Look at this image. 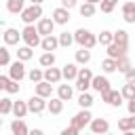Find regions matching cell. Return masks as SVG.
<instances>
[{
	"label": "cell",
	"mask_w": 135,
	"mask_h": 135,
	"mask_svg": "<svg viewBox=\"0 0 135 135\" xmlns=\"http://www.w3.org/2000/svg\"><path fill=\"white\" fill-rule=\"evenodd\" d=\"M46 110H49L51 114H55V116H57V114H61V112H63V101H61L59 97H51V99H49V108H46Z\"/></svg>",
	"instance_id": "25"
},
{
	"label": "cell",
	"mask_w": 135,
	"mask_h": 135,
	"mask_svg": "<svg viewBox=\"0 0 135 135\" xmlns=\"http://www.w3.org/2000/svg\"><path fill=\"white\" fill-rule=\"evenodd\" d=\"M30 112V108H27V101H15V108H13V114H15V118H23L25 114Z\"/></svg>",
	"instance_id": "27"
},
{
	"label": "cell",
	"mask_w": 135,
	"mask_h": 135,
	"mask_svg": "<svg viewBox=\"0 0 135 135\" xmlns=\"http://www.w3.org/2000/svg\"><path fill=\"white\" fill-rule=\"evenodd\" d=\"M84 2H91V4H101V0H84Z\"/></svg>",
	"instance_id": "50"
},
{
	"label": "cell",
	"mask_w": 135,
	"mask_h": 135,
	"mask_svg": "<svg viewBox=\"0 0 135 135\" xmlns=\"http://www.w3.org/2000/svg\"><path fill=\"white\" fill-rule=\"evenodd\" d=\"M93 78H95V74L91 72V68H80V72H78V78H76V84H74V86H76L80 93H89Z\"/></svg>",
	"instance_id": "3"
},
{
	"label": "cell",
	"mask_w": 135,
	"mask_h": 135,
	"mask_svg": "<svg viewBox=\"0 0 135 135\" xmlns=\"http://www.w3.org/2000/svg\"><path fill=\"white\" fill-rule=\"evenodd\" d=\"M110 97H112V91H108V93H101V101L110 103Z\"/></svg>",
	"instance_id": "46"
},
{
	"label": "cell",
	"mask_w": 135,
	"mask_h": 135,
	"mask_svg": "<svg viewBox=\"0 0 135 135\" xmlns=\"http://www.w3.org/2000/svg\"><path fill=\"white\" fill-rule=\"evenodd\" d=\"M27 76V72H25V63L23 61H13L11 65H8V78L11 80H15V82H21L23 78Z\"/></svg>",
	"instance_id": "5"
},
{
	"label": "cell",
	"mask_w": 135,
	"mask_h": 135,
	"mask_svg": "<svg viewBox=\"0 0 135 135\" xmlns=\"http://www.w3.org/2000/svg\"><path fill=\"white\" fill-rule=\"evenodd\" d=\"M38 63H40V68H53L55 65V53H42L40 55V59H38Z\"/></svg>",
	"instance_id": "29"
},
{
	"label": "cell",
	"mask_w": 135,
	"mask_h": 135,
	"mask_svg": "<svg viewBox=\"0 0 135 135\" xmlns=\"http://www.w3.org/2000/svg\"><path fill=\"white\" fill-rule=\"evenodd\" d=\"M91 120H93L91 112H89V110H80L78 114H74V116H72V122H70V124H72V127H76V129L80 131V129H84L86 124H91Z\"/></svg>",
	"instance_id": "7"
},
{
	"label": "cell",
	"mask_w": 135,
	"mask_h": 135,
	"mask_svg": "<svg viewBox=\"0 0 135 135\" xmlns=\"http://www.w3.org/2000/svg\"><path fill=\"white\" fill-rule=\"evenodd\" d=\"M61 72H63V78L70 82V80H74L76 82V78H78V72H80V68H78V63L74 61V63H65L63 68H61Z\"/></svg>",
	"instance_id": "15"
},
{
	"label": "cell",
	"mask_w": 135,
	"mask_h": 135,
	"mask_svg": "<svg viewBox=\"0 0 135 135\" xmlns=\"http://www.w3.org/2000/svg\"><path fill=\"white\" fill-rule=\"evenodd\" d=\"M101 70H103V74H112V72H116V70H118V59L105 57V59L101 61Z\"/></svg>",
	"instance_id": "24"
},
{
	"label": "cell",
	"mask_w": 135,
	"mask_h": 135,
	"mask_svg": "<svg viewBox=\"0 0 135 135\" xmlns=\"http://www.w3.org/2000/svg\"><path fill=\"white\" fill-rule=\"evenodd\" d=\"M11 63H13V61H11V51H8L6 46H2V49H0V65H2V68H8Z\"/></svg>",
	"instance_id": "36"
},
{
	"label": "cell",
	"mask_w": 135,
	"mask_h": 135,
	"mask_svg": "<svg viewBox=\"0 0 135 135\" xmlns=\"http://www.w3.org/2000/svg\"><path fill=\"white\" fill-rule=\"evenodd\" d=\"M34 91H36V95H40V97H44V99H51V97H53V84L46 82V80L34 84Z\"/></svg>",
	"instance_id": "17"
},
{
	"label": "cell",
	"mask_w": 135,
	"mask_h": 135,
	"mask_svg": "<svg viewBox=\"0 0 135 135\" xmlns=\"http://www.w3.org/2000/svg\"><path fill=\"white\" fill-rule=\"evenodd\" d=\"M59 135H80V131H78L76 127H72V124H70V127H65V129H63Z\"/></svg>",
	"instance_id": "42"
},
{
	"label": "cell",
	"mask_w": 135,
	"mask_h": 135,
	"mask_svg": "<svg viewBox=\"0 0 135 135\" xmlns=\"http://www.w3.org/2000/svg\"><path fill=\"white\" fill-rule=\"evenodd\" d=\"M114 42L129 49V32H127V30H116V32H114Z\"/></svg>",
	"instance_id": "26"
},
{
	"label": "cell",
	"mask_w": 135,
	"mask_h": 135,
	"mask_svg": "<svg viewBox=\"0 0 135 135\" xmlns=\"http://www.w3.org/2000/svg\"><path fill=\"white\" fill-rule=\"evenodd\" d=\"M27 108H30L32 114H42V112L49 108V101H46L44 97H40V95H32V97L27 99Z\"/></svg>",
	"instance_id": "6"
},
{
	"label": "cell",
	"mask_w": 135,
	"mask_h": 135,
	"mask_svg": "<svg viewBox=\"0 0 135 135\" xmlns=\"http://www.w3.org/2000/svg\"><path fill=\"white\" fill-rule=\"evenodd\" d=\"M84 135H93V133H84Z\"/></svg>",
	"instance_id": "52"
},
{
	"label": "cell",
	"mask_w": 135,
	"mask_h": 135,
	"mask_svg": "<svg viewBox=\"0 0 135 135\" xmlns=\"http://www.w3.org/2000/svg\"><path fill=\"white\" fill-rule=\"evenodd\" d=\"M42 2L44 0H30V4H38V6H42Z\"/></svg>",
	"instance_id": "49"
},
{
	"label": "cell",
	"mask_w": 135,
	"mask_h": 135,
	"mask_svg": "<svg viewBox=\"0 0 135 135\" xmlns=\"http://www.w3.org/2000/svg\"><path fill=\"white\" fill-rule=\"evenodd\" d=\"M97 42H99L101 46H110V44L114 42V32H108V30H103V32L97 36Z\"/></svg>",
	"instance_id": "32"
},
{
	"label": "cell",
	"mask_w": 135,
	"mask_h": 135,
	"mask_svg": "<svg viewBox=\"0 0 135 135\" xmlns=\"http://www.w3.org/2000/svg\"><path fill=\"white\" fill-rule=\"evenodd\" d=\"M133 2H135V0H133Z\"/></svg>",
	"instance_id": "54"
},
{
	"label": "cell",
	"mask_w": 135,
	"mask_h": 135,
	"mask_svg": "<svg viewBox=\"0 0 135 135\" xmlns=\"http://www.w3.org/2000/svg\"><path fill=\"white\" fill-rule=\"evenodd\" d=\"M11 133L13 135H30V129H27V124H25L23 118H15L11 122Z\"/></svg>",
	"instance_id": "18"
},
{
	"label": "cell",
	"mask_w": 135,
	"mask_h": 135,
	"mask_svg": "<svg viewBox=\"0 0 135 135\" xmlns=\"http://www.w3.org/2000/svg\"><path fill=\"white\" fill-rule=\"evenodd\" d=\"M133 65H131V61H129V57H122V59H118V72H122V74H127L129 70H131Z\"/></svg>",
	"instance_id": "40"
},
{
	"label": "cell",
	"mask_w": 135,
	"mask_h": 135,
	"mask_svg": "<svg viewBox=\"0 0 135 135\" xmlns=\"http://www.w3.org/2000/svg\"><path fill=\"white\" fill-rule=\"evenodd\" d=\"M118 129L124 133V131H131V127H129V116L127 118H118Z\"/></svg>",
	"instance_id": "41"
},
{
	"label": "cell",
	"mask_w": 135,
	"mask_h": 135,
	"mask_svg": "<svg viewBox=\"0 0 135 135\" xmlns=\"http://www.w3.org/2000/svg\"><path fill=\"white\" fill-rule=\"evenodd\" d=\"M70 19H72V17H70V11H68V8H63V6H57V8L53 11V21H55L57 25H65Z\"/></svg>",
	"instance_id": "14"
},
{
	"label": "cell",
	"mask_w": 135,
	"mask_h": 135,
	"mask_svg": "<svg viewBox=\"0 0 135 135\" xmlns=\"http://www.w3.org/2000/svg\"><path fill=\"white\" fill-rule=\"evenodd\" d=\"M74 59H76V63H78V65H86V63L91 61V51H89V49H82V46H80V49L76 51Z\"/></svg>",
	"instance_id": "23"
},
{
	"label": "cell",
	"mask_w": 135,
	"mask_h": 135,
	"mask_svg": "<svg viewBox=\"0 0 135 135\" xmlns=\"http://www.w3.org/2000/svg\"><path fill=\"white\" fill-rule=\"evenodd\" d=\"M127 110H129V116H135V97L127 101Z\"/></svg>",
	"instance_id": "44"
},
{
	"label": "cell",
	"mask_w": 135,
	"mask_h": 135,
	"mask_svg": "<svg viewBox=\"0 0 135 135\" xmlns=\"http://www.w3.org/2000/svg\"><path fill=\"white\" fill-rule=\"evenodd\" d=\"M57 97L61 99V101H70L72 97H74V86L72 84H57Z\"/></svg>",
	"instance_id": "21"
},
{
	"label": "cell",
	"mask_w": 135,
	"mask_h": 135,
	"mask_svg": "<svg viewBox=\"0 0 135 135\" xmlns=\"http://www.w3.org/2000/svg\"><path fill=\"white\" fill-rule=\"evenodd\" d=\"M76 40H74V34H70V32H61L59 34V44L63 46V49H68V46H72Z\"/></svg>",
	"instance_id": "35"
},
{
	"label": "cell",
	"mask_w": 135,
	"mask_h": 135,
	"mask_svg": "<svg viewBox=\"0 0 135 135\" xmlns=\"http://www.w3.org/2000/svg\"><path fill=\"white\" fill-rule=\"evenodd\" d=\"M89 129H91L93 135H105V133H110V122L105 118H93Z\"/></svg>",
	"instance_id": "8"
},
{
	"label": "cell",
	"mask_w": 135,
	"mask_h": 135,
	"mask_svg": "<svg viewBox=\"0 0 135 135\" xmlns=\"http://www.w3.org/2000/svg\"><path fill=\"white\" fill-rule=\"evenodd\" d=\"M93 95L91 93H80L78 95V105H80V110H89L91 105H93Z\"/></svg>",
	"instance_id": "30"
},
{
	"label": "cell",
	"mask_w": 135,
	"mask_h": 135,
	"mask_svg": "<svg viewBox=\"0 0 135 135\" xmlns=\"http://www.w3.org/2000/svg\"><path fill=\"white\" fill-rule=\"evenodd\" d=\"M116 4H118V0H101V13H105V15H110L114 8H116Z\"/></svg>",
	"instance_id": "38"
},
{
	"label": "cell",
	"mask_w": 135,
	"mask_h": 135,
	"mask_svg": "<svg viewBox=\"0 0 135 135\" xmlns=\"http://www.w3.org/2000/svg\"><path fill=\"white\" fill-rule=\"evenodd\" d=\"M74 40H76V44H78V46L89 49V51H91L95 44H99V42H97V36H95V34H91L86 27H78V30L74 32Z\"/></svg>",
	"instance_id": "1"
},
{
	"label": "cell",
	"mask_w": 135,
	"mask_h": 135,
	"mask_svg": "<svg viewBox=\"0 0 135 135\" xmlns=\"http://www.w3.org/2000/svg\"><path fill=\"white\" fill-rule=\"evenodd\" d=\"M13 108H15V101H13V99H8V97H2V99H0V114H2V116L11 114Z\"/></svg>",
	"instance_id": "34"
},
{
	"label": "cell",
	"mask_w": 135,
	"mask_h": 135,
	"mask_svg": "<svg viewBox=\"0 0 135 135\" xmlns=\"http://www.w3.org/2000/svg\"><path fill=\"white\" fill-rule=\"evenodd\" d=\"M40 19H42V6H38V4H30L21 13V21L25 25H34V21H40Z\"/></svg>",
	"instance_id": "4"
},
{
	"label": "cell",
	"mask_w": 135,
	"mask_h": 135,
	"mask_svg": "<svg viewBox=\"0 0 135 135\" xmlns=\"http://www.w3.org/2000/svg\"><path fill=\"white\" fill-rule=\"evenodd\" d=\"M6 11L11 15H21L25 11V0H6Z\"/></svg>",
	"instance_id": "22"
},
{
	"label": "cell",
	"mask_w": 135,
	"mask_h": 135,
	"mask_svg": "<svg viewBox=\"0 0 135 135\" xmlns=\"http://www.w3.org/2000/svg\"><path fill=\"white\" fill-rule=\"evenodd\" d=\"M78 13H80L82 17H93V15L97 13V6H95V4H91V2H84V4H80V6H78Z\"/></svg>",
	"instance_id": "31"
},
{
	"label": "cell",
	"mask_w": 135,
	"mask_h": 135,
	"mask_svg": "<svg viewBox=\"0 0 135 135\" xmlns=\"http://www.w3.org/2000/svg\"><path fill=\"white\" fill-rule=\"evenodd\" d=\"M55 21H53V17H42L38 23H36V27H38V32H40V36L44 38V36H53V30H55Z\"/></svg>",
	"instance_id": "9"
},
{
	"label": "cell",
	"mask_w": 135,
	"mask_h": 135,
	"mask_svg": "<svg viewBox=\"0 0 135 135\" xmlns=\"http://www.w3.org/2000/svg\"><path fill=\"white\" fill-rule=\"evenodd\" d=\"M30 135H44L42 129H30Z\"/></svg>",
	"instance_id": "47"
},
{
	"label": "cell",
	"mask_w": 135,
	"mask_h": 135,
	"mask_svg": "<svg viewBox=\"0 0 135 135\" xmlns=\"http://www.w3.org/2000/svg\"><path fill=\"white\" fill-rule=\"evenodd\" d=\"M105 135H114V133H105Z\"/></svg>",
	"instance_id": "53"
},
{
	"label": "cell",
	"mask_w": 135,
	"mask_h": 135,
	"mask_svg": "<svg viewBox=\"0 0 135 135\" xmlns=\"http://www.w3.org/2000/svg\"><path fill=\"white\" fill-rule=\"evenodd\" d=\"M44 80L46 82H51V84H59L61 80H63V72L59 70V68H46L44 70Z\"/></svg>",
	"instance_id": "13"
},
{
	"label": "cell",
	"mask_w": 135,
	"mask_h": 135,
	"mask_svg": "<svg viewBox=\"0 0 135 135\" xmlns=\"http://www.w3.org/2000/svg\"><path fill=\"white\" fill-rule=\"evenodd\" d=\"M0 89H4V91L11 93V95H17V93L21 91V86H19L15 80H11L8 76H0Z\"/></svg>",
	"instance_id": "16"
},
{
	"label": "cell",
	"mask_w": 135,
	"mask_h": 135,
	"mask_svg": "<svg viewBox=\"0 0 135 135\" xmlns=\"http://www.w3.org/2000/svg\"><path fill=\"white\" fill-rule=\"evenodd\" d=\"M122 19L127 23H135V2L133 0H127L122 4Z\"/></svg>",
	"instance_id": "19"
},
{
	"label": "cell",
	"mask_w": 135,
	"mask_h": 135,
	"mask_svg": "<svg viewBox=\"0 0 135 135\" xmlns=\"http://www.w3.org/2000/svg\"><path fill=\"white\" fill-rule=\"evenodd\" d=\"M2 40H4V46H11V44H19V42L23 40V36H21L19 30H15V27H6L4 34H2Z\"/></svg>",
	"instance_id": "10"
},
{
	"label": "cell",
	"mask_w": 135,
	"mask_h": 135,
	"mask_svg": "<svg viewBox=\"0 0 135 135\" xmlns=\"http://www.w3.org/2000/svg\"><path fill=\"white\" fill-rule=\"evenodd\" d=\"M129 127L131 131H135V116H129Z\"/></svg>",
	"instance_id": "48"
},
{
	"label": "cell",
	"mask_w": 135,
	"mask_h": 135,
	"mask_svg": "<svg viewBox=\"0 0 135 135\" xmlns=\"http://www.w3.org/2000/svg\"><path fill=\"white\" fill-rule=\"evenodd\" d=\"M61 6L68 8V11H72V8L76 6V0H61Z\"/></svg>",
	"instance_id": "45"
},
{
	"label": "cell",
	"mask_w": 135,
	"mask_h": 135,
	"mask_svg": "<svg viewBox=\"0 0 135 135\" xmlns=\"http://www.w3.org/2000/svg\"><path fill=\"white\" fill-rule=\"evenodd\" d=\"M122 135H135V131H124Z\"/></svg>",
	"instance_id": "51"
},
{
	"label": "cell",
	"mask_w": 135,
	"mask_h": 135,
	"mask_svg": "<svg viewBox=\"0 0 135 135\" xmlns=\"http://www.w3.org/2000/svg\"><path fill=\"white\" fill-rule=\"evenodd\" d=\"M61 44H59V36H44L42 38V42H40V49L44 51V53H53V51H57Z\"/></svg>",
	"instance_id": "12"
},
{
	"label": "cell",
	"mask_w": 135,
	"mask_h": 135,
	"mask_svg": "<svg viewBox=\"0 0 135 135\" xmlns=\"http://www.w3.org/2000/svg\"><path fill=\"white\" fill-rule=\"evenodd\" d=\"M122 99H124V97H122V93H120V91H114V89H112L110 105H116V108H120V105H122Z\"/></svg>",
	"instance_id": "39"
},
{
	"label": "cell",
	"mask_w": 135,
	"mask_h": 135,
	"mask_svg": "<svg viewBox=\"0 0 135 135\" xmlns=\"http://www.w3.org/2000/svg\"><path fill=\"white\" fill-rule=\"evenodd\" d=\"M124 80H127V82H131V84H135V68H131V70L124 74Z\"/></svg>",
	"instance_id": "43"
},
{
	"label": "cell",
	"mask_w": 135,
	"mask_h": 135,
	"mask_svg": "<svg viewBox=\"0 0 135 135\" xmlns=\"http://www.w3.org/2000/svg\"><path fill=\"white\" fill-rule=\"evenodd\" d=\"M91 89H93V91H97V93H108V91H112L108 76H101V74H97V76L93 78V82H91Z\"/></svg>",
	"instance_id": "11"
},
{
	"label": "cell",
	"mask_w": 135,
	"mask_h": 135,
	"mask_svg": "<svg viewBox=\"0 0 135 135\" xmlns=\"http://www.w3.org/2000/svg\"><path fill=\"white\" fill-rule=\"evenodd\" d=\"M27 78L32 80V84H38V82L44 80V72H42L40 68H32V70L27 72Z\"/></svg>",
	"instance_id": "33"
},
{
	"label": "cell",
	"mask_w": 135,
	"mask_h": 135,
	"mask_svg": "<svg viewBox=\"0 0 135 135\" xmlns=\"http://www.w3.org/2000/svg\"><path fill=\"white\" fill-rule=\"evenodd\" d=\"M32 57H34L32 46H19V49H17V59H19V61H23V63H25V61H30Z\"/></svg>",
	"instance_id": "28"
},
{
	"label": "cell",
	"mask_w": 135,
	"mask_h": 135,
	"mask_svg": "<svg viewBox=\"0 0 135 135\" xmlns=\"http://www.w3.org/2000/svg\"><path fill=\"white\" fill-rule=\"evenodd\" d=\"M21 36H23V42H25V46H40V42H42V36H40V32H38V27L36 25H25L23 30H21Z\"/></svg>",
	"instance_id": "2"
},
{
	"label": "cell",
	"mask_w": 135,
	"mask_h": 135,
	"mask_svg": "<svg viewBox=\"0 0 135 135\" xmlns=\"http://www.w3.org/2000/svg\"><path fill=\"white\" fill-rule=\"evenodd\" d=\"M105 49H108V57H112V59H122V57H127V46H120V44L112 42V44L105 46Z\"/></svg>",
	"instance_id": "20"
},
{
	"label": "cell",
	"mask_w": 135,
	"mask_h": 135,
	"mask_svg": "<svg viewBox=\"0 0 135 135\" xmlns=\"http://www.w3.org/2000/svg\"><path fill=\"white\" fill-rule=\"evenodd\" d=\"M120 93H122V97H124L127 101H129V99H133V97H135V84H131V82H124Z\"/></svg>",
	"instance_id": "37"
}]
</instances>
